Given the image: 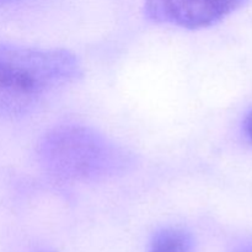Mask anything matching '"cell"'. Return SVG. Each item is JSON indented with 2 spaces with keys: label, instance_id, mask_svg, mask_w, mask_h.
<instances>
[{
  "label": "cell",
  "instance_id": "6da1fadb",
  "mask_svg": "<svg viewBox=\"0 0 252 252\" xmlns=\"http://www.w3.org/2000/svg\"><path fill=\"white\" fill-rule=\"evenodd\" d=\"M81 75L80 62L66 49L1 43L0 116L24 115L43 94L74 83Z\"/></svg>",
  "mask_w": 252,
  "mask_h": 252
},
{
  "label": "cell",
  "instance_id": "7a4b0ae2",
  "mask_svg": "<svg viewBox=\"0 0 252 252\" xmlns=\"http://www.w3.org/2000/svg\"><path fill=\"white\" fill-rule=\"evenodd\" d=\"M42 166L53 176L70 181H100L127 172L132 154L97 130L65 125L47 133L38 145Z\"/></svg>",
  "mask_w": 252,
  "mask_h": 252
},
{
  "label": "cell",
  "instance_id": "3957f363",
  "mask_svg": "<svg viewBox=\"0 0 252 252\" xmlns=\"http://www.w3.org/2000/svg\"><path fill=\"white\" fill-rule=\"evenodd\" d=\"M244 0H145V14L158 24L197 30L218 24Z\"/></svg>",
  "mask_w": 252,
  "mask_h": 252
},
{
  "label": "cell",
  "instance_id": "277c9868",
  "mask_svg": "<svg viewBox=\"0 0 252 252\" xmlns=\"http://www.w3.org/2000/svg\"><path fill=\"white\" fill-rule=\"evenodd\" d=\"M192 236L180 228H166L158 231L148 252H191Z\"/></svg>",
  "mask_w": 252,
  "mask_h": 252
},
{
  "label": "cell",
  "instance_id": "5b68a950",
  "mask_svg": "<svg viewBox=\"0 0 252 252\" xmlns=\"http://www.w3.org/2000/svg\"><path fill=\"white\" fill-rule=\"evenodd\" d=\"M244 129H245V133L249 139L252 142V111L246 116L245 122H244Z\"/></svg>",
  "mask_w": 252,
  "mask_h": 252
},
{
  "label": "cell",
  "instance_id": "8992f818",
  "mask_svg": "<svg viewBox=\"0 0 252 252\" xmlns=\"http://www.w3.org/2000/svg\"><path fill=\"white\" fill-rule=\"evenodd\" d=\"M234 252H252V240L245 244H241L239 248H236Z\"/></svg>",
  "mask_w": 252,
  "mask_h": 252
},
{
  "label": "cell",
  "instance_id": "52a82bcc",
  "mask_svg": "<svg viewBox=\"0 0 252 252\" xmlns=\"http://www.w3.org/2000/svg\"><path fill=\"white\" fill-rule=\"evenodd\" d=\"M14 1H17V0H0V6H1V5L10 4V2H14Z\"/></svg>",
  "mask_w": 252,
  "mask_h": 252
}]
</instances>
